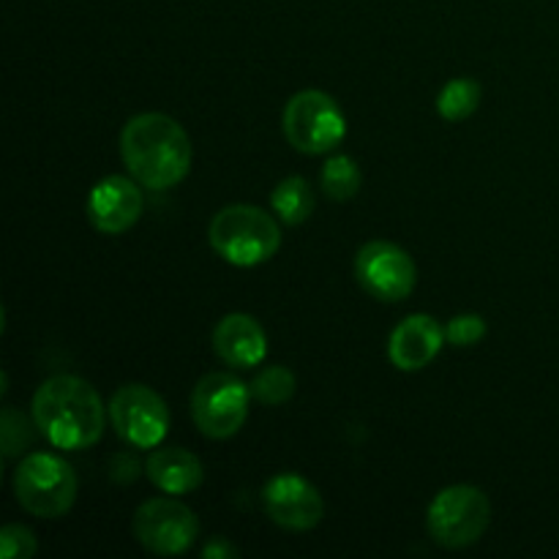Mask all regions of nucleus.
<instances>
[{"label":"nucleus","instance_id":"5","mask_svg":"<svg viewBox=\"0 0 559 559\" xmlns=\"http://www.w3.org/2000/svg\"><path fill=\"white\" fill-rule=\"evenodd\" d=\"M282 129L289 145L306 156H322L347 136V118L336 98L325 91H300L287 102Z\"/></svg>","mask_w":559,"mask_h":559},{"label":"nucleus","instance_id":"13","mask_svg":"<svg viewBox=\"0 0 559 559\" xmlns=\"http://www.w3.org/2000/svg\"><path fill=\"white\" fill-rule=\"evenodd\" d=\"M445 328L431 314H409L393 328L388 338V358L399 371H420L442 353Z\"/></svg>","mask_w":559,"mask_h":559},{"label":"nucleus","instance_id":"1","mask_svg":"<svg viewBox=\"0 0 559 559\" xmlns=\"http://www.w3.org/2000/svg\"><path fill=\"white\" fill-rule=\"evenodd\" d=\"M38 435L58 451H85L104 437L107 407L87 380L55 374L36 388L31 402Z\"/></svg>","mask_w":559,"mask_h":559},{"label":"nucleus","instance_id":"23","mask_svg":"<svg viewBox=\"0 0 559 559\" xmlns=\"http://www.w3.org/2000/svg\"><path fill=\"white\" fill-rule=\"evenodd\" d=\"M238 555V549H235L233 544H227L224 538H213L211 544L202 549V557L205 559H224V557H235Z\"/></svg>","mask_w":559,"mask_h":559},{"label":"nucleus","instance_id":"10","mask_svg":"<svg viewBox=\"0 0 559 559\" xmlns=\"http://www.w3.org/2000/svg\"><path fill=\"white\" fill-rule=\"evenodd\" d=\"M355 278L371 298L399 304L413 295L418 284L415 260L391 240H369L355 254Z\"/></svg>","mask_w":559,"mask_h":559},{"label":"nucleus","instance_id":"17","mask_svg":"<svg viewBox=\"0 0 559 559\" xmlns=\"http://www.w3.org/2000/svg\"><path fill=\"white\" fill-rule=\"evenodd\" d=\"M480 96H484L480 82H475L473 76H456L437 96V112L445 120H451V123L467 120L480 107Z\"/></svg>","mask_w":559,"mask_h":559},{"label":"nucleus","instance_id":"7","mask_svg":"<svg viewBox=\"0 0 559 559\" xmlns=\"http://www.w3.org/2000/svg\"><path fill=\"white\" fill-rule=\"evenodd\" d=\"M251 385L227 371H211L191 391V418L207 440H229L249 418Z\"/></svg>","mask_w":559,"mask_h":559},{"label":"nucleus","instance_id":"15","mask_svg":"<svg viewBox=\"0 0 559 559\" xmlns=\"http://www.w3.org/2000/svg\"><path fill=\"white\" fill-rule=\"evenodd\" d=\"M145 475L156 489L164 495H191L205 480V469L197 453L186 448H153L151 456L145 459Z\"/></svg>","mask_w":559,"mask_h":559},{"label":"nucleus","instance_id":"22","mask_svg":"<svg viewBox=\"0 0 559 559\" xmlns=\"http://www.w3.org/2000/svg\"><path fill=\"white\" fill-rule=\"evenodd\" d=\"M486 333H489V328L480 314H459L445 325L448 344H453V347H473Z\"/></svg>","mask_w":559,"mask_h":559},{"label":"nucleus","instance_id":"11","mask_svg":"<svg viewBox=\"0 0 559 559\" xmlns=\"http://www.w3.org/2000/svg\"><path fill=\"white\" fill-rule=\"evenodd\" d=\"M262 506L273 524L289 533L314 530L325 516V500L311 480L298 473H278L262 489Z\"/></svg>","mask_w":559,"mask_h":559},{"label":"nucleus","instance_id":"18","mask_svg":"<svg viewBox=\"0 0 559 559\" xmlns=\"http://www.w3.org/2000/svg\"><path fill=\"white\" fill-rule=\"evenodd\" d=\"M320 183L322 191H325L331 200L347 202L360 191L364 175H360L358 162H355L353 156H331L325 162V167H322Z\"/></svg>","mask_w":559,"mask_h":559},{"label":"nucleus","instance_id":"4","mask_svg":"<svg viewBox=\"0 0 559 559\" xmlns=\"http://www.w3.org/2000/svg\"><path fill=\"white\" fill-rule=\"evenodd\" d=\"M76 475L58 453L33 451L14 469V495L22 511L36 519H60L76 502Z\"/></svg>","mask_w":559,"mask_h":559},{"label":"nucleus","instance_id":"12","mask_svg":"<svg viewBox=\"0 0 559 559\" xmlns=\"http://www.w3.org/2000/svg\"><path fill=\"white\" fill-rule=\"evenodd\" d=\"M85 211L93 227L102 235L129 233L145 211L142 186L126 175H109L93 186Z\"/></svg>","mask_w":559,"mask_h":559},{"label":"nucleus","instance_id":"16","mask_svg":"<svg viewBox=\"0 0 559 559\" xmlns=\"http://www.w3.org/2000/svg\"><path fill=\"white\" fill-rule=\"evenodd\" d=\"M271 207L276 211L278 222H284L287 227L304 224L314 213V191H311L309 180L300 178V175L278 180L271 194Z\"/></svg>","mask_w":559,"mask_h":559},{"label":"nucleus","instance_id":"14","mask_svg":"<svg viewBox=\"0 0 559 559\" xmlns=\"http://www.w3.org/2000/svg\"><path fill=\"white\" fill-rule=\"evenodd\" d=\"M213 353L233 369H254L267 358V333L243 311H233L213 328Z\"/></svg>","mask_w":559,"mask_h":559},{"label":"nucleus","instance_id":"2","mask_svg":"<svg viewBox=\"0 0 559 559\" xmlns=\"http://www.w3.org/2000/svg\"><path fill=\"white\" fill-rule=\"evenodd\" d=\"M120 156L142 189L167 191L191 173L194 147L178 120L164 112H142L126 120Z\"/></svg>","mask_w":559,"mask_h":559},{"label":"nucleus","instance_id":"9","mask_svg":"<svg viewBox=\"0 0 559 559\" xmlns=\"http://www.w3.org/2000/svg\"><path fill=\"white\" fill-rule=\"evenodd\" d=\"M109 420L115 435L131 448L153 451L162 445L169 431V407L153 388L129 382L115 391L109 402Z\"/></svg>","mask_w":559,"mask_h":559},{"label":"nucleus","instance_id":"3","mask_svg":"<svg viewBox=\"0 0 559 559\" xmlns=\"http://www.w3.org/2000/svg\"><path fill=\"white\" fill-rule=\"evenodd\" d=\"M211 249L235 267H257L273 260L282 249V227L267 211L257 205H227L211 218L207 227Z\"/></svg>","mask_w":559,"mask_h":559},{"label":"nucleus","instance_id":"20","mask_svg":"<svg viewBox=\"0 0 559 559\" xmlns=\"http://www.w3.org/2000/svg\"><path fill=\"white\" fill-rule=\"evenodd\" d=\"M36 429L38 426L25 418L22 413H16L14 407H5L3 409V418H0V437H3V459L9 462V459L20 456L25 448L33 445V440H36Z\"/></svg>","mask_w":559,"mask_h":559},{"label":"nucleus","instance_id":"6","mask_svg":"<svg viewBox=\"0 0 559 559\" xmlns=\"http://www.w3.org/2000/svg\"><path fill=\"white\" fill-rule=\"evenodd\" d=\"M491 524V502L478 486L456 484L431 500L426 527L435 544L445 549H467L478 544Z\"/></svg>","mask_w":559,"mask_h":559},{"label":"nucleus","instance_id":"19","mask_svg":"<svg viewBox=\"0 0 559 559\" xmlns=\"http://www.w3.org/2000/svg\"><path fill=\"white\" fill-rule=\"evenodd\" d=\"M295 388H298V382L287 366H267L251 382V396L265 407H278L295 396Z\"/></svg>","mask_w":559,"mask_h":559},{"label":"nucleus","instance_id":"8","mask_svg":"<svg viewBox=\"0 0 559 559\" xmlns=\"http://www.w3.org/2000/svg\"><path fill=\"white\" fill-rule=\"evenodd\" d=\"M134 535L145 551L156 557L186 555L200 538L197 513L173 497L145 500L134 513Z\"/></svg>","mask_w":559,"mask_h":559},{"label":"nucleus","instance_id":"21","mask_svg":"<svg viewBox=\"0 0 559 559\" xmlns=\"http://www.w3.org/2000/svg\"><path fill=\"white\" fill-rule=\"evenodd\" d=\"M38 540L25 524H5L0 530V557L3 559H31L36 557Z\"/></svg>","mask_w":559,"mask_h":559}]
</instances>
